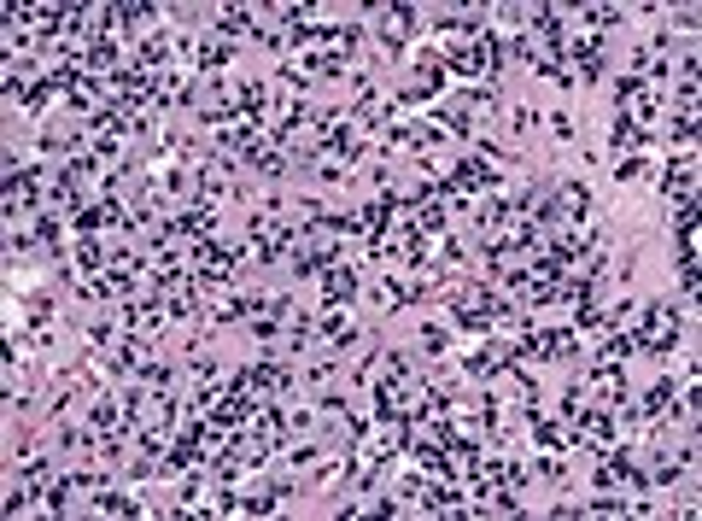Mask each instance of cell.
Masks as SVG:
<instances>
[{
    "mask_svg": "<svg viewBox=\"0 0 702 521\" xmlns=\"http://www.w3.org/2000/svg\"><path fill=\"white\" fill-rule=\"evenodd\" d=\"M211 23L223 35H246V23H252V12L246 6H223V12H211Z\"/></svg>",
    "mask_w": 702,
    "mask_h": 521,
    "instance_id": "2",
    "label": "cell"
},
{
    "mask_svg": "<svg viewBox=\"0 0 702 521\" xmlns=\"http://www.w3.org/2000/svg\"><path fill=\"white\" fill-rule=\"evenodd\" d=\"M673 393H679L673 381H656V386L644 393V405H638V422H661V416L673 410Z\"/></svg>",
    "mask_w": 702,
    "mask_h": 521,
    "instance_id": "1",
    "label": "cell"
}]
</instances>
